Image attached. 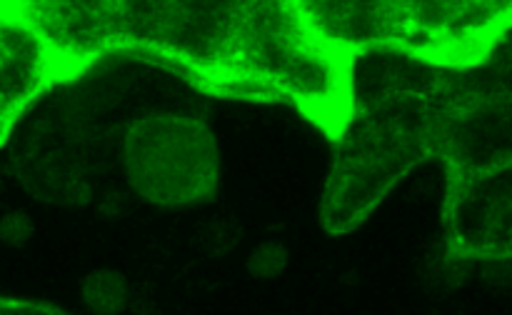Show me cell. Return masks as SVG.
Wrapping results in <instances>:
<instances>
[{"label":"cell","instance_id":"obj_5","mask_svg":"<svg viewBox=\"0 0 512 315\" xmlns=\"http://www.w3.org/2000/svg\"><path fill=\"white\" fill-rule=\"evenodd\" d=\"M58 78L60 70L43 40L0 5V140Z\"/></svg>","mask_w":512,"mask_h":315},{"label":"cell","instance_id":"obj_1","mask_svg":"<svg viewBox=\"0 0 512 315\" xmlns=\"http://www.w3.org/2000/svg\"><path fill=\"white\" fill-rule=\"evenodd\" d=\"M320 220L360 228L425 163L443 165V235L458 260L512 258V30L485 58L438 65L355 53Z\"/></svg>","mask_w":512,"mask_h":315},{"label":"cell","instance_id":"obj_6","mask_svg":"<svg viewBox=\"0 0 512 315\" xmlns=\"http://www.w3.org/2000/svg\"><path fill=\"white\" fill-rule=\"evenodd\" d=\"M8 310H53V308H50V305H40V303H25V300L0 298V313H8Z\"/></svg>","mask_w":512,"mask_h":315},{"label":"cell","instance_id":"obj_3","mask_svg":"<svg viewBox=\"0 0 512 315\" xmlns=\"http://www.w3.org/2000/svg\"><path fill=\"white\" fill-rule=\"evenodd\" d=\"M315 33L343 53L408 55L438 65L485 58L512 30V0H298Z\"/></svg>","mask_w":512,"mask_h":315},{"label":"cell","instance_id":"obj_2","mask_svg":"<svg viewBox=\"0 0 512 315\" xmlns=\"http://www.w3.org/2000/svg\"><path fill=\"white\" fill-rule=\"evenodd\" d=\"M60 78L108 55L170 68L215 95L293 108L325 138L350 113L353 55L325 43L298 0H0Z\"/></svg>","mask_w":512,"mask_h":315},{"label":"cell","instance_id":"obj_4","mask_svg":"<svg viewBox=\"0 0 512 315\" xmlns=\"http://www.w3.org/2000/svg\"><path fill=\"white\" fill-rule=\"evenodd\" d=\"M128 173L135 190L155 203H190L215 185V145L193 120L153 118L128 138Z\"/></svg>","mask_w":512,"mask_h":315}]
</instances>
